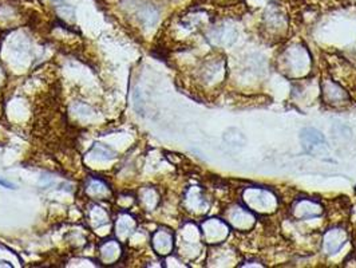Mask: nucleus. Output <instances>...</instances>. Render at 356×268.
Instances as JSON below:
<instances>
[{
    "label": "nucleus",
    "instance_id": "obj_1",
    "mask_svg": "<svg viewBox=\"0 0 356 268\" xmlns=\"http://www.w3.org/2000/svg\"><path fill=\"white\" fill-rule=\"evenodd\" d=\"M300 138H302L303 148L311 154H319L327 145L324 136L319 130L312 129V128H307L303 130Z\"/></svg>",
    "mask_w": 356,
    "mask_h": 268
},
{
    "label": "nucleus",
    "instance_id": "obj_2",
    "mask_svg": "<svg viewBox=\"0 0 356 268\" xmlns=\"http://www.w3.org/2000/svg\"><path fill=\"white\" fill-rule=\"evenodd\" d=\"M347 235L343 229H331L326 234L324 238V244H326L328 254H335L346 244Z\"/></svg>",
    "mask_w": 356,
    "mask_h": 268
},
{
    "label": "nucleus",
    "instance_id": "obj_3",
    "mask_svg": "<svg viewBox=\"0 0 356 268\" xmlns=\"http://www.w3.org/2000/svg\"><path fill=\"white\" fill-rule=\"evenodd\" d=\"M157 11L154 10L153 7H149V6H146V7H143L142 10L139 11V17L142 19L143 22H145L146 24H154L157 21Z\"/></svg>",
    "mask_w": 356,
    "mask_h": 268
},
{
    "label": "nucleus",
    "instance_id": "obj_4",
    "mask_svg": "<svg viewBox=\"0 0 356 268\" xmlns=\"http://www.w3.org/2000/svg\"><path fill=\"white\" fill-rule=\"evenodd\" d=\"M0 185H3L4 188H11V189H15V185L14 184H11L10 181H4L0 178Z\"/></svg>",
    "mask_w": 356,
    "mask_h": 268
}]
</instances>
